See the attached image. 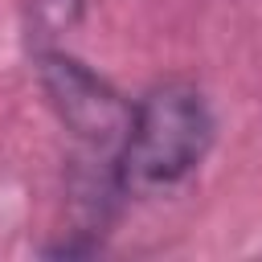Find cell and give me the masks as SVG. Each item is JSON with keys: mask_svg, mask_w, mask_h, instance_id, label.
I'll list each match as a JSON object with an SVG mask.
<instances>
[{"mask_svg": "<svg viewBox=\"0 0 262 262\" xmlns=\"http://www.w3.org/2000/svg\"><path fill=\"white\" fill-rule=\"evenodd\" d=\"M213 143V115L201 90L168 82L147 90L135 111L127 139L115 156V184L123 196H143L180 184Z\"/></svg>", "mask_w": 262, "mask_h": 262, "instance_id": "6da1fadb", "label": "cell"}, {"mask_svg": "<svg viewBox=\"0 0 262 262\" xmlns=\"http://www.w3.org/2000/svg\"><path fill=\"white\" fill-rule=\"evenodd\" d=\"M37 74H41V90L49 98V106L57 111V119L90 147L111 151V160L119 156L127 127H131V102H123L94 70H86L78 57L61 53V49H41L37 57Z\"/></svg>", "mask_w": 262, "mask_h": 262, "instance_id": "7a4b0ae2", "label": "cell"}, {"mask_svg": "<svg viewBox=\"0 0 262 262\" xmlns=\"http://www.w3.org/2000/svg\"><path fill=\"white\" fill-rule=\"evenodd\" d=\"M78 16H82V0H33V33L41 41L74 29Z\"/></svg>", "mask_w": 262, "mask_h": 262, "instance_id": "3957f363", "label": "cell"}]
</instances>
